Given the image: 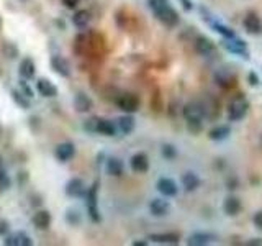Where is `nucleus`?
Returning a JSON list of instances; mask_svg holds the SVG:
<instances>
[{"label":"nucleus","mask_w":262,"mask_h":246,"mask_svg":"<svg viewBox=\"0 0 262 246\" xmlns=\"http://www.w3.org/2000/svg\"><path fill=\"white\" fill-rule=\"evenodd\" d=\"M203 109L198 104H187L184 107V117H186L187 126L192 133H200L203 128Z\"/></svg>","instance_id":"nucleus-1"},{"label":"nucleus","mask_w":262,"mask_h":246,"mask_svg":"<svg viewBox=\"0 0 262 246\" xmlns=\"http://www.w3.org/2000/svg\"><path fill=\"white\" fill-rule=\"evenodd\" d=\"M249 112V102L244 95H236L228 107V119L229 122H241Z\"/></svg>","instance_id":"nucleus-2"},{"label":"nucleus","mask_w":262,"mask_h":246,"mask_svg":"<svg viewBox=\"0 0 262 246\" xmlns=\"http://www.w3.org/2000/svg\"><path fill=\"white\" fill-rule=\"evenodd\" d=\"M154 15H156V18L161 22L162 25H166V27L169 28H174L179 25V13L174 10L171 5H164L162 8H159L157 12H154Z\"/></svg>","instance_id":"nucleus-3"},{"label":"nucleus","mask_w":262,"mask_h":246,"mask_svg":"<svg viewBox=\"0 0 262 246\" xmlns=\"http://www.w3.org/2000/svg\"><path fill=\"white\" fill-rule=\"evenodd\" d=\"M223 46L229 51V53L241 56V58H244V59H249V51H248V46H246V41L239 40L238 37L223 38Z\"/></svg>","instance_id":"nucleus-4"},{"label":"nucleus","mask_w":262,"mask_h":246,"mask_svg":"<svg viewBox=\"0 0 262 246\" xmlns=\"http://www.w3.org/2000/svg\"><path fill=\"white\" fill-rule=\"evenodd\" d=\"M97 192H99V184H94L90 189H87L85 197H87V210H89V215L94 222H100V212L99 207H97Z\"/></svg>","instance_id":"nucleus-5"},{"label":"nucleus","mask_w":262,"mask_h":246,"mask_svg":"<svg viewBox=\"0 0 262 246\" xmlns=\"http://www.w3.org/2000/svg\"><path fill=\"white\" fill-rule=\"evenodd\" d=\"M118 107L126 112V114H135V112L140 109V99L135 94H123L120 99H118Z\"/></svg>","instance_id":"nucleus-6"},{"label":"nucleus","mask_w":262,"mask_h":246,"mask_svg":"<svg viewBox=\"0 0 262 246\" xmlns=\"http://www.w3.org/2000/svg\"><path fill=\"white\" fill-rule=\"evenodd\" d=\"M193 46H195V51L202 56H212V54H215V51H217L215 43L207 37H197L195 38Z\"/></svg>","instance_id":"nucleus-7"},{"label":"nucleus","mask_w":262,"mask_h":246,"mask_svg":"<svg viewBox=\"0 0 262 246\" xmlns=\"http://www.w3.org/2000/svg\"><path fill=\"white\" fill-rule=\"evenodd\" d=\"M243 27L249 35H261L262 33V22L254 12H249L243 20Z\"/></svg>","instance_id":"nucleus-8"},{"label":"nucleus","mask_w":262,"mask_h":246,"mask_svg":"<svg viewBox=\"0 0 262 246\" xmlns=\"http://www.w3.org/2000/svg\"><path fill=\"white\" fill-rule=\"evenodd\" d=\"M157 191L162 194L164 197H174L177 196L179 192V187H177V182L174 181L171 177H161L157 181Z\"/></svg>","instance_id":"nucleus-9"},{"label":"nucleus","mask_w":262,"mask_h":246,"mask_svg":"<svg viewBox=\"0 0 262 246\" xmlns=\"http://www.w3.org/2000/svg\"><path fill=\"white\" fill-rule=\"evenodd\" d=\"M215 240H217V235L208 233V232H197V233L190 235L188 240H187V245H190V246H205V245L213 243Z\"/></svg>","instance_id":"nucleus-10"},{"label":"nucleus","mask_w":262,"mask_h":246,"mask_svg":"<svg viewBox=\"0 0 262 246\" xmlns=\"http://www.w3.org/2000/svg\"><path fill=\"white\" fill-rule=\"evenodd\" d=\"M85 192H87L85 184L79 177L71 179V181L66 184V194H68L69 197H82V196H85Z\"/></svg>","instance_id":"nucleus-11"},{"label":"nucleus","mask_w":262,"mask_h":246,"mask_svg":"<svg viewBox=\"0 0 262 246\" xmlns=\"http://www.w3.org/2000/svg\"><path fill=\"white\" fill-rule=\"evenodd\" d=\"M51 68H53L54 73H58L63 78H69L71 76V64L63 56H53L51 58Z\"/></svg>","instance_id":"nucleus-12"},{"label":"nucleus","mask_w":262,"mask_h":246,"mask_svg":"<svg viewBox=\"0 0 262 246\" xmlns=\"http://www.w3.org/2000/svg\"><path fill=\"white\" fill-rule=\"evenodd\" d=\"M130 166H131V169L135 172L143 174V172H146L148 169H150V160H148V156L145 155V153H136V155L131 156Z\"/></svg>","instance_id":"nucleus-13"},{"label":"nucleus","mask_w":262,"mask_h":246,"mask_svg":"<svg viewBox=\"0 0 262 246\" xmlns=\"http://www.w3.org/2000/svg\"><path fill=\"white\" fill-rule=\"evenodd\" d=\"M54 155L61 163H66V161H69V160H73V158H74L75 146L73 145V143H61V145L56 146Z\"/></svg>","instance_id":"nucleus-14"},{"label":"nucleus","mask_w":262,"mask_h":246,"mask_svg":"<svg viewBox=\"0 0 262 246\" xmlns=\"http://www.w3.org/2000/svg\"><path fill=\"white\" fill-rule=\"evenodd\" d=\"M37 90H38V94L43 95V97H56L58 95V87H56L49 79H44V78L38 79Z\"/></svg>","instance_id":"nucleus-15"},{"label":"nucleus","mask_w":262,"mask_h":246,"mask_svg":"<svg viewBox=\"0 0 262 246\" xmlns=\"http://www.w3.org/2000/svg\"><path fill=\"white\" fill-rule=\"evenodd\" d=\"M3 243L10 245V246H32L33 245L32 238H30L25 232H17L13 235H8Z\"/></svg>","instance_id":"nucleus-16"},{"label":"nucleus","mask_w":262,"mask_h":246,"mask_svg":"<svg viewBox=\"0 0 262 246\" xmlns=\"http://www.w3.org/2000/svg\"><path fill=\"white\" fill-rule=\"evenodd\" d=\"M169 208H171V205L164 199H152L150 204V210L154 217H164V215H167Z\"/></svg>","instance_id":"nucleus-17"},{"label":"nucleus","mask_w":262,"mask_h":246,"mask_svg":"<svg viewBox=\"0 0 262 246\" xmlns=\"http://www.w3.org/2000/svg\"><path fill=\"white\" fill-rule=\"evenodd\" d=\"M150 240L154 243L177 245L181 242V235L179 233H154V235H150Z\"/></svg>","instance_id":"nucleus-18"},{"label":"nucleus","mask_w":262,"mask_h":246,"mask_svg":"<svg viewBox=\"0 0 262 246\" xmlns=\"http://www.w3.org/2000/svg\"><path fill=\"white\" fill-rule=\"evenodd\" d=\"M223 208H225V213L229 215V217H236L241 210H243V204L238 197H228L223 204Z\"/></svg>","instance_id":"nucleus-19"},{"label":"nucleus","mask_w":262,"mask_h":246,"mask_svg":"<svg viewBox=\"0 0 262 246\" xmlns=\"http://www.w3.org/2000/svg\"><path fill=\"white\" fill-rule=\"evenodd\" d=\"M74 107L77 112H80V114H85V112L92 110V107H94V102L89 95L85 94H77L75 99H74Z\"/></svg>","instance_id":"nucleus-20"},{"label":"nucleus","mask_w":262,"mask_h":246,"mask_svg":"<svg viewBox=\"0 0 262 246\" xmlns=\"http://www.w3.org/2000/svg\"><path fill=\"white\" fill-rule=\"evenodd\" d=\"M182 186L187 192H193L200 187V177L195 172H186L182 176Z\"/></svg>","instance_id":"nucleus-21"},{"label":"nucleus","mask_w":262,"mask_h":246,"mask_svg":"<svg viewBox=\"0 0 262 246\" xmlns=\"http://www.w3.org/2000/svg\"><path fill=\"white\" fill-rule=\"evenodd\" d=\"M33 223L37 228L46 230L51 225V213L48 210H38V212L33 215Z\"/></svg>","instance_id":"nucleus-22"},{"label":"nucleus","mask_w":262,"mask_h":246,"mask_svg":"<svg viewBox=\"0 0 262 246\" xmlns=\"http://www.w3.org/2000/svg\"><path fill=\"white\" fill-rule=\"evenodd\" d=\"M20 76L23 79H32L35 76V71H37V66H35V61L32 58H25L20 63Z\"/></svg>","instance_id":"nucleus-23"},{"label":"nucleus","mask_w":262,"mask_h":246,"mask_svg":"<svg viewBox=\"0 0 262 246\" xmlns=\"http://www.w3.org/2000/svg\"><path fill=\"white\" fill-rule=\"evenodd\" d=\"M207 23L212 27L215 32H217L218 35H222L223 38H236V33L231 30L229 27H226V25H223V23H220V22H217V20H212V18H207Z\"/></svg>","instance_id":"nucleus-24"},{"label":"nucleus","mask_w":262,"mask_h":246,"mask_svg":"<svg viewBox=\"0 0 262 246\" xmlns=\"http://www.w3.org/2000/svg\"><path fill=\"white\" fill-rule=\"evenodd\" d=\"M95 131L100 133V135H105V136H113L115 135V125H113V122H110V120L97 119Z\"/></svg>","instance_id":"nucleus-25"},{"label":"nucleus","mask_w":262,"mask_h":246,"mask_svg":"<svg viewBox=\"0 0 262 246\" xmlns=\"http://www.w3.org/2000/svg\"><path fill=\"white\" fill-rule=\"evenodd\" d=\"M229 133H231L229 125H218V126H215L213 130H210L208 138L213 141H223L229 136Z\"/></svg>","instance_id":"nucleus-26"},{"label":"nucleus","mask_w":262,"mask_h":246,"mask_svg":"<svg viewBox=\"0 0 262 246\" xmlns=\"http://www.w3.org/2000/svg\"><path fill=\"white\" fill-rule=\"evenodd\" d=\"M118 128L123 135H130V133L135 130V119L131 115H123L118 119Z\"/></svg>","instance_id":"nucleus-27"},{"label":"nucleus","mask_w":262,"mask_h":246,"mask_svg":"<svg viewBox=\"0 0 262 246\" xmlns=\"http://www.w3.org/2000/svg\"><path fill=\"white\" fill-rule=\"evenodd\" d=\"M73 23L77 28H85L90 23V12H87V10H77L73 17Z\"/></svg>","instance_id":"nucleus-28"},{"label":"nucleus","mask_w":262,"mask_h":246,"mask_svg":"<svg viewBox=\"0 0 262 246\" xmlns=\"http://www.w3.org/2000/svg\"><path fill=\"white\" fill-rule=\"evenodd\" d=\"M123 163L121 160H118V158H110L109 161H107V172L110 174V176H121L123 174Z\"/></svg>","instance_id":"nucleus-29"},{"label":"nucleus","mask_w":262,"mask_h":246,"mask_svg":"<svg viewBox=\"0 0 262 246\" xmlns=\"http://www.w3.org/2000/svg\"><path fill=\"white\" fill-rule=\"evenodd\" d=\"M215 79H217L218 85L222 87H229L231 84H233V76L228 74L226 71H220V73H217V76H215Z\"/></svg>","instance_id":"nucleus-30"},{"label":"nucleus","mask_w":262,"mask_h":246,"mask_svg":"<svg viewBox=\"0 0 262 246\" xmlns=\"http://www.w3.org/2000/svg\"><path fill=\"white\" fill-rule=\"evenodd\" d=\"M12 97H13V100L17 102V105L23 107V109H30V100L25 99L23 94H20L17 90H12Z\"/></svg>","instance_id":"nucleus-31"},{"label":"nucleus","mask_w":262,"mask_h":246,"mask_svg":"<svg viewBox=\"0 0 262 246\" xmlns=\"http://www.w3.org/2000/svg\"><path fill=\"white\" fill-rule=\"evenodd\" d=\"M162 156L166 158V160H174V158L177 156L176 146H172V145H164V146H162Z\"/></svg>","instance_id":"nucleus-32"},{"label":"nucleus","mask_w":262,"mask_h":246,"mask_svg":"<svg viewBox=\"0 0 262 246\" xmlns=\"http://www.w3.org/2000/svg\"><path fill=\"white\" fill-rule=\"evenodd\" d=\"M169 0H148V7L151 8V12H157L159 8H162L164 5H167Z\"/></svg>","instance_id":"nucleus-33"},{"label":"nucleus","mask_w":262,"mask_h":246,"mask_svg":"<svg viewBox=\"0 0 262 246\" xmlns=\"http://www.w3.org/2000/svg\"><path fill=\"white\" fill-rule=\"evenodd\" d=\"M66 218H68V222L71 225L80 222V217H79V212H77V210H68V215H66Z\"/></svg>","instance_id":"nucleus-34"},{"label":"nucleus","mask_w":262,"mask_h":246,"mask_svg":"<svg viewBox=\"0 0 262 246\" xmlns=\"http://www.w3.org/2000/svg\"><path fill=\"white\" fill-rule=\"evenodd\" d=\"M7 187H10V179L7 176V172L0 167V189H7Z\"/></svg>","instance_id":"nucleus-35"},{"label":"nucleus","mask_w":262,"mask_h":246,"mask_svg":"<svg viewBox=\"0 0 262 246\" xmlns=\"http://www.w3.org/2000/svg\"><path fill=\"white\" fill-rule=\"evenodd\" d=\"M20 89H22V94L25 95V97H33V92H32V89L28 87V84H27V81H22L20 82Z\"/></svg>","instance_id":"nucleus-36"},{"label":"nucleus","mask_w":262,"mask_h":246,"mask_svg":"<svg viewBox=\"0 0 262 246\" xmlns=\"http://www.w3.org/2000/svg\"><path fill=\"white\" fill-rule=\"evenodd\" d=\"M254 225L258 227L259 230H262V210H259V212L254 213V218H253Z\"/></svg>","instance_id":"nucleus-37"},{"label":"nucleus","mask_w":262,"mask_h":246,"mask_svg":"<svg viewBox=\"0 0 262 246\" xmlns=\"http://www.w3.org/2000/svg\"><path fill=\"white\" fill-rule=\"evenodd\" d=\"M248 81H249V84H251V85H254V87L259 84V78H258V74L253 73V71H251V73L248 74Z\"/></svg>","instance_id":"nucleus-38"},{"label":"nucleus","mask_w":262,"mask_h":246,"mask_svg":"<svg viewBox=\"0 0 262 246\" xmlns=\"http://www.w3.org/2000/svg\"><path fill=\"white\" fill-rule=\"evenodd\" d=\"M80 0H63V3L66 5V8H71V10H74L77 5H79Z\"/></svg>","instance_id":"nucleus-39"},{"label":"nucleus","mask_w":262,"mask_h":246,"mask_svg":"<svg viewBox=\"0 0 262 246\" xmlns=\"http://www.w3.org/2000/svg\"><path fill=\"white\" fill-rule=\"evenodd\" d=\"M7 222H0V235H5V232H7Z\"/></svg>","instance_id":"nucleus-40"},{"label":"nucleus","mask_w":262,"mask_h":246,"mask_svg":"<svg viewBox=\"0 0 262 246\" xmlns=\"http://www.w3.org/2000/svg\"><path fill=\"white\" fill-rule=\"evenodd\" d=\"M248 245H262V240L261 238H254V240H249Z\"/></svg>","instance_id":"nucleus-41"},{"label":"nucleus","mask_w":262,"mask_h":246,"mask_svg":"<svg viewBox=\"0 0 262 246\" xmlns=\"http://www.w3.org/2000/svg\"><path fill=\"white\" fill-rule=\"evenodd\" d=\"M181 2H182L184 7H186V10H190V8H192V5H190L188 0H181Z\"/></svg>","instance_id":"nucleus-42"},{"label":"nucleus","mask_w":262,"mask_h":246,"mask_svg":"<svg viewBox=\"0 0 262 246\" xmlns=\"http://www.w3.org/2000/svg\"><path fill=\"white\" fill-rule=\"evenodd\" d=\"M133 245H135V246H138V245H140V246H146L148 242H133Z\"/></svg>","instance_id":"nucleus-43"},{"label":"nucleus","mask_w":262,"mask_h":246,"mask_svg":"<svg viewBox=\"0 0 262 246\" xmlns=\"http://www.w3.org/2000/svg\"><path fill=\"white\" fill-rule=\"evenodd\" d=\"M0 27H2V17H0Z\"/></svg>","instance_id":"nucleus-44"},{"label":"nucleus","mask_w":262,"mask_h":246,"mask_svg":"<svg viewBox=\"0 0 262 246\" xmlns=\"http://www.w3.org/2000/svg\"><path fill=\"white\" fill-rule=\"evenodd\" d=\"M261 141H262V140H261Z\"/></svg>","instance_id":"nucleus-45"}]
</instances>
